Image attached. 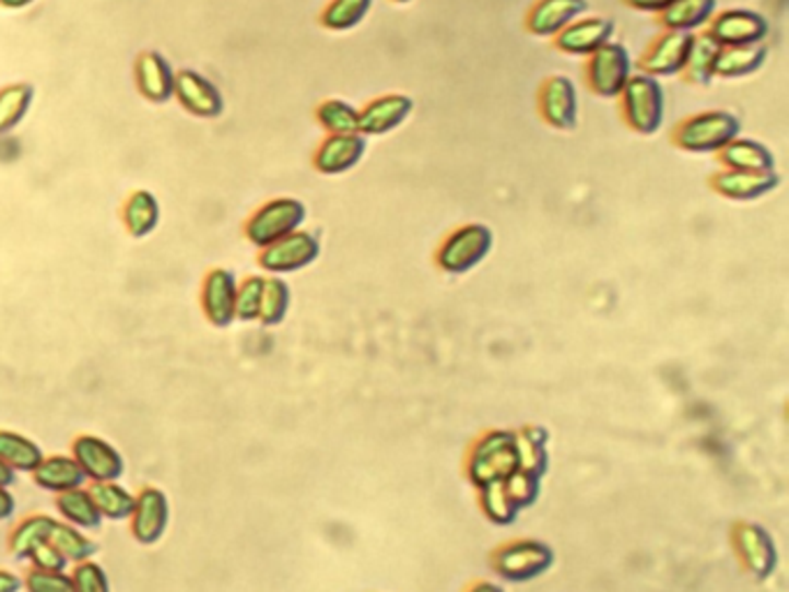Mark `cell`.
<instances>
[{
  "label": "cell",
  "mask_w": 789,
  "mask_h": 592,
  "mask_svg": "<svg viewBox=\"0 0 789 592\" xmlns=\"http://www.w3.org/2000/svg\"><path fill=\"white\" fill-rule=\"evenodd\" d=\"M741 121L725 109H708L683 118L672 130V144L685 153H718L737 140Z\"/></svg>",
  "instance_id": "1"
},
{
  "label": "cell",
  "mask_w": 789,
  "mask_h": 592,
  "mask_svg": "<svg viewBox=\"0 0 789 592\" xmlns=\"http://www.w3.org/2000/svg\"><path fill=\"white\" fill-rule=\"evenodd\" d=\"M621 114L625 126L644 137L656 134L664 123V91L660 79L648 74H633L621 95Z\"/></svg>",
  "instance_id": "2"
},
{
  "label": "cell",
  "mask_w": 789,
  "mask_h": 592,
  "mask_svg": "<svg viewBox=\"0 0 789 592\" xmlns=\"http://www.w3.org/2000/svg\"><path fill=\"white\" fill-rule=\"evenodd\" d=\"M306 204L294 197H275V200L262 204L246 223V239L260 250L285 239L292 232L302 229L306 221Z\"/></svg>",
  "instance_id": "3"
},
{
  "label": "cell",
  "mask_w": 789,
  "mask_h": 592,
  "mask_svg": "<svg viewBox=\"0 0 789 592\" xmlns=\"http://www.w3.org/2000/svg\"><path fill=\"white\" fill-rule=\"evenodd\" d=\"M493 248V232L482 223L454 229L440 244L436 262L447 273H468L486 260Z\"/></svg>",
  "instance_id": "4"
},
{
  "label": "cell",
  "mask_w": 789,
  "mask_h": 592,
  "mask_svg": "<svg viewBox=\"0 0 789 592\" xmlns=\"http://www.w3.org/2000/svg\"><path fill=\"white\" fill-rule=\"evenodd\" d=\"M519 470V453H517V438L511 433L496 430L475 447L472 453V467L470 477L480 486L491 482H503L511 472Z\"/></svg>",
  "instance_id": "5"
},
{
  "label": "cell",
  "mask_w": 789,
  "mask_h": 592,
  "mask_svg": "<svg viewBox=\"0 0 789 592\" xmlns=\"http://www.w3.org/2000/svg\"><path fill=\"white\" fill-rule=\"evenodd\" d=\"M633 76V61L621 43H607L586 61L588 88L600 97H619Z\"/></svg>",
  "instance_id": "6"
},
{
  "label": "cell",
  "mask_w": 789,
  "mask_h": 592,
  "mask_svg": "<svg viewBox=\"0 0 789 592\" xmlns=\"http://www.w3.org/2000/svg\"><path fill=\"white\" fill-rule=\"evenodd\" d=\"M540 118L554 130L569 132L579 123V100L575 82L565 74H549L538 88Z\"/></svg>",
  "instance_id": "7"
},
{
  "label": "cell",
  "mask_w": 789,
  "mask_h": 592,
  "mask_svg": "<svg viewBox=\"0 0 789 592\" xmlns=\"http://www.w3.org/2000/svg\"><path fill=\"white\" fill-rule=\"evenodd\" d=\"M320 250H322V246H320L318 236L310 232H304V229H297L290 236H285V239L262 248L258 264L262 271H267L271 275L294 273V271H302V269L310 267L315 260H318Z\"/></svg>",
  "instance_id": "8"
},
{
  "label": "cell",
  "mask_w": 789,
  "mask_h": 592,
  "mask_svg": "<svg viewBox=\"0 0 789 592\" xmlns=\"http://www.w3.org/2000/svg\"><path fill=\"white\" fill-rule=\"evenodd\" d=\"M70 457L84 470L86 479L93 482H118L126 472V459L109 440L101 436H76L72 440Z\"/></svg>",
  "instance_id": "9"
},
{
  "label": "cell",
  "mask_w": 789,
  "mask_h": 592,
  "mask_svg": "<svg viewBox=\"0 0 789 592\" xmlns=\"http://www.w3.org/2000/svg\"><path fill=\"white\" fill-rule=\"evenodd\" d=\"M706 26V33L711 35L720 47L764 45L768 31H772L764 14L741 8L716 12Z\"/></svg>",
  "instance_id": "10"
},
{
  "label": "cell",
  "mask_w": 789,
  "mask_h": 592,
  "mask_svg": "<svg viewBox=\"0 0 789 592\" xmlns=\"http://www.w3.org/2000/svg\"><path fill=\"white\" fill-rule=\"evenodd\" d=\"M172 519L169 498L163 488L144 486L137 493L134 509L130 517V532L137 544L153 546L165 537Z\"/></svg>",
  "instance_id": "11"
},
{
  "label": "cell",
  "mask_w": 789,
  "mask_h": 592,
  "mask_svg": "<svg viewBox=\"0 0 789 592\" xmlns=\"http://www.w3.org/2000/svg\"><path fill=\"white\" fill-rule=\"evenodd\" d=\"M690 39H693V33L681 31H664L662 35H658L639 58L641 74L656 79L681 74L687 61Z\"/></svg>",
  "instance_id": "12"
},
{
  "label": "cell",
  "mask_w": 789,
  "mask_h": 592,
  "mask_svg": "<svg viewBox=\"0 0 789 592\" xmlns=\"http://www.w3.org/2000/svg\"><path fill=\"white\" fill-rule=\"evenodd\" d=\"M174 97L197 118H219L225 111V100L219 86L195 70L176 72Z\"/></svg>",
  "instance_id": "13"
},
{
  "label": "cell",
  "mask_w": 789,
  "mask_h": 592,
  "mask_svg": "<svg viewBox=\"0 0 789 592\" xmlns=\"http://www.w3.org/2000/svg\"><path fill=\"white\" fill-rule=\"evenodd\" d=\"M614 22L609 16H586L575 19L569 26H565L554 39V47L567 56H584L596 54L600 47L611 43L614 37Z\"/></svg>",
  "instance_id": "14"
},
{
  "label": "cell",
  "mask_w": 789,
  "mask_h": 592,
  "mask_svg": "<svg viewBox=\"0 0 789 592\" xmlns=\"http://www.w3.org/2000/svg\"><path fill=\"white\" fill-rule=\"evenodd\" d=\"M711 190L725 200L732 202H753L759 197L774 192L780 186V176L776 171H739L720 169L708 179Z\"/></svg>",
  "instance_id": "15"
},
{
  "label": "cell",
  "mask_w": 789,
  "mask_h": 592,
  "mask_svg": "<svg viewBox=\"0 0 789 592\" xmlns=\"http://www.w3.org/2000/svg\"><path fill=\"white\" fill-rule=\"evenodd\" d=\"M414 109V100L405 93H387L360 109V134L380 137L401 128Z\"/></svg>",
  "instance_id": "16"
},
{
  "label": "cell",
  "mask_w": 789,
  "mask_h": 592,
  "mask_svg": "<svg viewBox=\"0 0 789 592\" xmlns=\"http://www.w3.org/2000/svg\"><path fill=\"white\" fill-rule=\"evenodd\" d=\"M366 155V137L352 134H327L313 155V167L327 176H339L357 167Z\"/></svg>",
  "instance_id": "17"
},
{
  "label": "cell",
  "mask_w": 789,
  "mask_h": 592,
  "mask_svg": "<svg viewBox=\"0 0 789 592\" xmlns=\"http://www.w3.org/2000/svg\"><path fill=\"white\" fill-rule=\"evenodd\" d=\"M236 275L229 269H211L202 283V310L215 329L236 320Z\"/></svg>",
  "instance_id": "18"
},
{
  "label": "cell",
  "mask_w": 789,
  "mask_h": 592,
  "mask_svg": "<svg viewBox=\"0 0 789 592\" xmlns=\"http://www.w3.org/2000/svg\"><path fill=\"white\" fill-rule=\"evenodd\" d=\"M554 563L551 548L540 542H517L509 544L496 556V569L505 579L528 581L540 577Z\"/></svg>",
  "instance_id": "19"
},
{
  "label": "cell",
  "mask_w": 789,
  "mask_h": 592,
  "mask_svg": "<svg viewBox=\"0 0 789 592\" xmlns=\"http://www.w3.org/2000/svg\"><path fill=\"white\" fill-rule=\"evenodd\" d=\"M134 82L149 103L165 105L174 97L176 72L163 54L144 51L134 63Z\"/></svg>",
  "instance_id": "20"
},
{
  "label": "cell",
  "mask_w": 789,
  "mask_h": 592,
  "mask_svg": "<svg viewBox=\"0 0 789 592\" xmlns=\"http://www.w3.org/2000/svg\"><path fill=\"white\" fill-rule=\"evenodd\" d=\"M586 10L588 0H538L526 14V31L535 37H556Z\"/></svg>",
  "instance_id": "21"
},
{
  "label": "cell",
  "mask_w": 789,
  "mask_h": 592,
  "mask_svg": "<svg viewBox=\"0 0 789 592\" xmlns=\"http://www.w3.org/2000/svg\"><path fill=\"white\" fill-rule=\"evenodd\" d=\"M33 482L37 488H43L54 496H61V493L84 488L89 484L84 470L70 457V453H54V457H45L43 463L37 465L33 472Z\"/></svg>",
  "instance_id": "22"
},
{
  "label": "cell",
  "mask_w": 789,
  "mask_h": 592,
  "mask_svg": "<svg viewBox=\"0 0 789 592\" xmlns=\"http://www.w3.org/2000/svg\"><path fill=\"white\" fill-rule=\"evenodd\" d=\"M722 169H739V171H776V157L772 149H766L762 142L745 140L737 137L725 149L716 153Z\"/></svg>",
  "instance_id": "23"
},
{
  "label": "cell",
  "mask_w": 789,
  "mask_h": 592,
  "mask_svg": "<svg viewBox=\"0 0 789 592\" xmlns=\"http://www.w3.org/2000/svg\"><path fill=\"white\" fill-rule=\"evenodd\" d=\"M720 49L722 47L706 31L693 35V39H690L687 61L681 72L690 86H708L714 82Z\"/></svg>",
  "instance_id": "24"
},
{
  "label": "cell",
  "mask_w": 789,
  "mask_h": 592,
  "mask_svg": "<svg viewBox=\"0 0 789 592\" xmlns=\"http://www.w3.org/2000/svg\"><path fill=\"white\" fill-rule=\"evenodd\" d=\"M56 511H58V521H63L68 525H74L79 530L84 532H95L101 530L103 525V517L101 511H97L95 507V500L91 496V490L84 486V488H74V490H68V493H61V496H56V502H54Z\"/></svg>",
  "instance_id": "25"
},
{
  "label": "cell",
  "mask_w": 789,
  "mask_h": 592,
  "mask_svg": "<svg viewBox=\"0 0 789 592\" xmlns=\"http://www.w3.org/2000/svg\"><path fill=\"white\" fill-rule=\"evenodd\" d=\"M56 521L58 519H54L49 514H31L19 521L8 537V548L14 556V560L28 563L31 554L39 544L51 542V532H54Z\"/></svg>",
  "instance_id": "26"
},
{
  "label": "cell",
  "mask_w": 789,
  "mask_h": 592,
  "mask_svg": "<svg viewBox=\"0 0 789 592\" xmlns=\"http://www.w3.org/2000/svg\"><path fill=\"white\" fill-rule=\"evenodd\" d=\"M45 451L24 433L0 428V461L8 463L16 475H33L43 463Z\"/></svg>",
  "instance_id": "27"
},
{
  "label": "cell",
  "mask_w": 789,
  "mask_h": 592,
  "mask_svg": "<svg viewBox=\"0 0 789 592\" xmlns=\"http://www.w3.org/2000/svg\"><path fill=\"white\" fill-rule=\"evenodd\" d=\"M718 0H672L669 8L660 12V24L664 31L693 33L711 22Z\"/></svg>",
  "instance_id": "28"
},
{
  "label": "cell",
  "mask_w": 789,
  "mask_h": 592,
  "mask_svg": "<svg viewBox=\"0 0 789 592\" xmlns=\"http://www.w3.org/2000/svg\"><path fill=\"white\" fill-rule=\"evenodd\" d=\"M737 542L747 569L755 571L759 579L772 575L776 567V548L764 530H759L757 525H741Z\"/></svg>",
  "instance_id": "29"
},
{
  "label": "cell",
  "mask_w": 789,
  "mask_h": 592,
  "mask_svg": "<svg viewBox=\"0 0 789 592\" xmlns=\"http://www.w3.org/2000/svg\"><path fill=\"white\" fill-rule=\"evenodd\" d=\"M121 218L132 239H146L161 223V204L149 190H134L123 204Z\"/></svg>",
  "instance_id": "30"
},
{
  "label": "cell",
  "mask_w": 789,
  "mask_h": 592,
  "mask_svg": "<svg viewBox=\"0 0 789 592\" xmlns=\"http://www.w3.org/2000/svg\"><path fill=\"white\" fill-rule=\"evenodd\" d=\"M768 49L766 45H741V47H722L716 61L718 79H743L762 70L766 63Z\"/></svg>",
  "instance_id": "31"
},
{
  "label": "cell",
  "mask_w": 789,
  "mask_h": 592,
  "mask_svg": "<svg viewBox=\"0 0 789 592\" xmlns=\"http://www.w3.org/2000/svg\"><path fill=\"white\" fill-rule=\"evenodd\" d=\"M89 490L95 500L97 511H101V517L105 521H114V523L130 521L137 493L128 490L123 484H118V482H93Z\"/></svg>",
  "instance_id": "32"
},
{
  "label": "cell",
  "mask_w": 789,
  "mask_h": 592,
  "mask_svg": "<svg viewBox=\"0 0 789 592\" xmlns=\"http://www.w3.org/2000/svg\"><path fill=\"white\" fill-rule=\"evenodd\" d=\"M35 100L31 84H10L0 88V134H10L22 126Z\"/></svg>",
  "instance_id": "33"
},
{
  "label": "cell",
  "mask_w": 789,
  "mask_h": 592,
  "mask_svg": "<svg viewBox=\"0 0 789 592\" xmlns=\"http://www.w3.org/2000/svg\"><path fill=\"white\" fill-rule=\"evenodd\" d=\"M373 8V0H329L327 8L320 14V24L327 31H352L357 28L368 16Z\"/></svg>",
  "instance_id": "34"
},
{
  "label": "cell",
  "mask_w": 789,
  "mask_h": 592,
  "mask_svg": "<svg viewBox=\"0 0 789 592\" xmlns=\"http://www.w3.org/2000/svg\"><path fill=\"white\" fill-rule=\"evenodd\" d=\"M51 544L61 550L70 565L93 560L95 550H97V544L86 535L84 530L68 525L63 521H56L54 532H51Z\"/></svg>",
  "instance_id": "35"
},
{
  "label": "cell",
  "mask_w": 789,
  "mask_h": 592,
  "mask_svg": "<svg viewBox=\"0 0 789 592\" xmlns=\"http://www.w3.org/2000/svg\"><path fill=\"white\" fill-rule=\"evenodd\" d=\"M315 118L327 130V134H352L360 132V109L339 100V97H329L322 100L315 109Z\"/></svg>",
  "instance_id": "36"
},
{
  "label": "cell",
  "mask_w": 789,
  "mask_h": 592,
  "mask_svg": "<svg viewBox=\"0 0 789 592\" xmlns=\"http://www.w3.org/2000/svg\"><path fill=\"white\" fill-rule=\"evenodd\" d=\"M290 304H292L290 285L283 279H279V275H273V279H264L260 322L264 327H279L287 318Z\"/></svg>",
  "instance_id": "37"
},
{
  "label": "cell",
  "mask_w": 789,
  "mask_h": 592,
  "mask_svg": "<svg viewBox=\"0 0 789 592\" xmlns=\"http://www.w3.org/2000/svg\"><path fill=\"white\" fill-rule=\"evenodd\" d=\"M262 294H264L262 275H248V279H244V283L236 285V320L242 322L260 320Z\"/></svg>",
  "instance_id": "38"
},
{
  "label": "cell",
  "mask_w": 789,
  "mask_h": 592,
  "mask_svg": "<svg viewBox=\"0 0 789 592\" xmlns=\"http://www.w3.org/2000/svg\"><path fill=\"white\" fill-rule=\"evenodd\" d=\"M72 585L74 592H111V581L105 567L95 560L72 565Z\"/></svg>",
  "instance_id": "39"
},
{
  "label": "cell",
  "mask_w": 789,
  "mask_h": 592,
  "mask_svg": "<svg viewBox=\"0 0 789 592\" xmlns=\"http://www.w3.org/2000/svg\"><path fill=\"white\" fill-rule=\"evenodd\" d=\"M484 488V496H482V505H484V511L491 517V521H498V523H511L517 517V507L515 502L509 500L507 490H505V479L503 482H491Z\"/></svg>",
  "instance_id": "40"
},
{
  "label": "cell",
  "mask_w": 789,
  "mask_h": 592,
  "mask_svg": "<svg viewBox=\"0 0 789 592\" xmlns=\"http://www.w3.org/2000/svg\"><path fill=\"white\" fill-rule=\"evenodd\" d=\"M24 592H74L70 571L28 569L24 577Z\"/></svg>",
  "instance_id": "41"
},
{
  "label": "cell",
  "mask_w": 789,
  "mask_h": 592,
  "mask_svg": "<svg viewBox=\"0 0 789 592\" xmlns=\"http://www.w3.org/2000/svg\"><path fill=\"white\" fill-rule=\"evenodd\" d=\"M505 490H507L509 500L515 502L517 509L528 507V505L535 502V498H538V490H540L538 477L528 475V472H523V470H517V472H511V475L505 479Z\"/></svg>",
  "instance_id": "42"
},
{
  "label": "cell",
  "mask_w": 789,
  "mask_h": 592,
  "mask_svg": "<svg viewBox=\"0 0 789 592\" xmlns=\"http://www.w3.org/2000/svg\"><path fill=\"white\" fill-rule=\"evenodd\" d=\"M28 563L33 569H45V571H68L70 567L68 558L51 542L39 544L31 554Z\"/></svg>",
  "instance_id": "43"
},
{
  "label": "cell",
  "mask_w": 789,
  "mask_h": 592,
  "mask_svg": "<svg viewBox=\"0 0 789 592\" xmlns=\"http://www.w3.org/2000/svg\"><path fill=\"white\" fill-rule=\"evenodd\" d=\"M22 590H24V579L19 577L16 571L0 567V592H22Z\"/></svg>",
  "instance_id": "44"
},
{
  "label": "cell",
  "mask_w": 789,
  "mask_h": 592,
  "mask_svg": "<svg viewBox=\"0 0 789 592\" xmlns=\"http://www.w3.org/2000/svg\"><path fill=\"white\" fill-rule=\"evenodd\" d=\"M627 8L639 10V12H656L660 14L664 8H669L672 0H623Z\"/></svg>",
  "instance_id": "45"
},
{
  "label": "cell",
  "mask_w": 789,
  "mask_h": 592,
  "mask_svg": "<svg viewBox=\"0 0 789 592\" xmlns=\"http://www.w3.org/2000/svg\"><path fill=\"white\" fill-rule=\"evenodd\" d=\"M16 514V498L10 488H0V521H10Z\"/></svg>",
  "instance_id": "46"
},
{
  "label": "cell",
  "mask_w": 789,
  "mask_h": 592,
  "mask_svg": "<svg viewBox=\"0 0 789 592\" xmlns=\"http://www.w3.org/2000/svg\"><path fill=\"white\" fill-rule=\"evenodd\" d=\"M16 479H19L16 472L8 463L0 461V488H12L16 484Z\"/></svg>",
  "instance_id": "47"
},
{
  "label": "cell",
  "mask_w": 789,
  "mask_h": 592,
  "mask_svg": "<svg viewBox=\"0 0 789 592\" xmlns=\"http://www.w3.org/2000/svg\"><path fill=\"white\" fill-rule=\"evenodd\" d=\"M35 0H0V5L8 8V10H24L28 5H33Z\"/></svg>",
  "instance_id": "48"
},
{
  "label": "cell",
  "mask_w": 789,
  "mask_h": 592,
  "mask_svg": "<svg viewBox=\"0 0 789 592\" xmlns=\"http://www.w3.org/2000/svg\"><path fill=\"white\" fill-rule=\"evenodd\" d=\"M470 592H503V588H498V585H493V583H480V585H475V588H472Z\"/></svg>",
  "instance_id": "49"
},
{
  "label": "cell",
  "mask_w": 789,
  "mask_h": 592,
  "mask_svg": "<svg viewBox=\"0 0 789 592\" xmlns=\"http://www.w3.org/2000/svg\"><path fill=\"white\" fill-rule=\"evenodd\" d=\"M393 3H410V0H393Z\"/></svg>",
  "instance_id": "50"
}]
</instances>
